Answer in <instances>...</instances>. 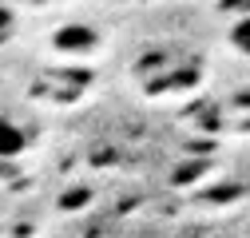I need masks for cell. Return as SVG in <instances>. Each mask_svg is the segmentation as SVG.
<instances>
[{
	"instance_id": "4",
	"label": "cell",
	"mask_w": 250,
	"mask_h": 238,
	"mask_svg": "<svg viewBox=\"0 0 250 238\" xmlns=\"http://www.w3.org/2000/svg\"><path fill=\"white\" fill-rule=\"evenodd\" d=\"M8 32H12V12L0 4V40H8Z\"/></svg>"
},
{
	"instance_id": "1",
	"label": "cell",
	"mask_w": 250,
	"mask_h": 238,
	"mask_svg": "<svg viewBox=\"0 0 250 238\" xmlns=\"http://www.w3.org/2000/svg\"><path fill=\"white\" fill-rule=\"evenodd\" d=\"M24 147H28L24 131L12 123V119H4V115H0V159H16Z\"/></svg>"
},
{
	"instance_id": "2",
	"label": "cell",
	"mask_w": 250,
	"mask_h": 238,
	"mask_svg": "<svg viewBox=\"0 0 250 238\" xmlns=\"http://www.w3.org/2000/svg\"><path fill=\"white\" fill-rule=\"evenodd\" d=\"M91 44H96V32L76 28V24H68L64 32L56 36V48H64V52H83V48H91Z\"/></svg>"
},
{
	"instance_id": "3",
	"label": "cell",
	"mask_w": 250,
	"mask_h": 238,
	"mask_svg": "<svg viewBox=\"0 0 250 238\" xmlns=\"http://www.w3.org/2000/svg\"><path fill=\"white\" fill-rule=\"evenodd\" d=\"M230 44H234L242 56H250V12H246L234 28H230Z\"/></svg>"
}]
</instances>
